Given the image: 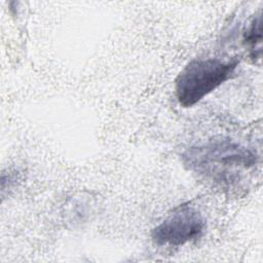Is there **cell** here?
I'll return each mask as SVG.
<instances>
[{"mask_svg": "<svg viewBox=\"0 0 263 263\" xmlns=\"http://www.w3.org/2000/svg\"><path fill=\"white\" fill-rule=\"evenodd\" d=\"M181 158L189 171L219 185L230 186L256 166L259 156L254 148L220 137L189 147Z\"/></svg>", "mask_w": 263, "mask_h": 263, "instance_id": "6da1fadb", "label": "cell"}, {"mask_svg": "<svg viewBox=\"0 0 263 263\" xmlns=\"http://www.w3.org/2000/svg\"><path fill=\"white\" fill-rule=\"evenodd\" d=\"M239 60L217 58L194 59L179 73L175 81V92L179 104L190 108L230 79Z\"/></svg>", "mask_w": 263, "mask_h": 263, "instance_id": "7a4b0ae2", "label": "cell"}, {"mask_svg": "<svg viewBox=\"0 0 263 263\" xmlns=\"http://www.w3.org/2000/svg\"><path fill=\"white\" fill-rule=\"evenodd\" d=\"M205 229L202 214L191 205H180L151 231L158 246L179 247L200 237Z\"/></svg>", "mask_w": 263, "mask_h": 263, "instance_id": "3957f363", "label": "cell"}, {"mask_svg": "<svg viewBox=\"0 0 263 263\" xmlns=\"http://www.w3.org/2000/svg\"><path fill=\"white\" fill-rule=\"evenodd\" d=\"M243 42L250 48L252 55L255 58V50L257 48V44L261 43V17L260 15L254 16L250 22L248 28L243 32ZM259 50V49H258ZM260 52V50H259Z\"/></svg>", "mask_w": 263, "mask_h": 263, "instance_id": "277c9868", "label": "cell"}]
</instances>
